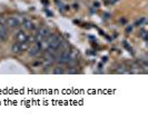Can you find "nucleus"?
Instances as JSON below:
<instances>
[{"label": "nucleus", "mask_w": 148, "mask_h": 130, "mask_svg": "<svg viewBox=\"0 0 148 130\" xmlns=\"http://www.w3.org/2000/svg\"><path fill=\"white\" fill-rule=\"evenodd\" d=\"M50 35V31L47 27H41L37 31V34L35 35V41L36 42H40L42 39H45L46 37H48Z\"/></svg>", "instance_id": "nucleus-1"}, {"label": "nucleus", "mask_w": 148, "mask_h": 130, "mask_svg": "<svg viewBox=\"0 0 148 130\" xmlns=\"http://www.w3.org/2000/svg\"><path fill=\"white\" fill-rule=\"evenodd\" d=\"M19 25H20V21L16 17H10V18H8L7 20H6V26L10 27V28H16Z\"/></svg>", "instance_id": "nucleus-2"}, {"label": "nucleus", "mask_w": 148, "mask_h": 130, "mask_svg": "<svg viewBox=\"0 0 148 130\" xmlns=\"http://www.w3.org/2000/svg\"><path fill=\"white\" fill-rule=\"evenodd\" d=\"M28 50H29V56H31V57H36V56H38V55L40 53L41 49H40L39 44L36 42L35 44H34V46H32V47L28 48Z\"/></svg>", "instance_id": "nucleus-3"}, {"label": "nucleus", "mask_w": 148, "mask_h": 130, "mask_svg": "<svg viewBox=\"0 0 148 130\" xmlns=\"http://www.w3.org/2000/svg\"><path fill=\"white\" fill-rule=\"evenodd\" d=\"M28 35L23 31V30H20V31H18L17 32V35H16V40L18 41V42H23V41H27L28 40Z\"/></svg>", "instance_id": "nucleus-4"}, {"label": "nucleus", "mask_w": 148, "mask_h": 130, "mask_svg": "<svg viewBox=\"0 0 148 130\" xmlns=\"http://www.w3.org/2000/svg\"><path fill=\"white\" fill-rule=\"evenodd\" d=\"M6 36H7V27H6V25L0 23V41L5 40Z\"/></svg>", "instance_id": "nucleus-5"}, {"label": "nucleus", "mask_w": 148, "mask_h": 130, "mask_svg": "<svg viewBox=\"0 0 148 130\" xmlns=\"http://www.w3.org/2000/svg\"><path fill=\"white\" fill-rule=\"evenodd\" d=\"M22 26H23V28L27 29V30H34L35 29V25L30 21V20H27V19H25L22 21Z\"/></svg>", "instance_id": "nucleus-6"}, {"label": "nucleus", "mask_w": 148, "mask_h": 130, "mask_svg": "<svg viewBox=\"0 0 148 130\" xmlns=\"http://www.w3.org/2000/svg\"><path fill=\"white\" fill-rule=\"evenodd\" d=\"M11 52H12V53H20V52H21L20 43L19 42L12 43V46H11Z\"/></svg>", "instance_id": "nucleus-7"}, {"label": "nucleus", "mask_w": 148, "mask_h": 130, "mask_svg": "<svg viewBox=\"0 0 148 130\" xmlns=\"http://www.w3.org/2000/svg\"><path fill=\"white\" fill-rule=\"evenodd\" d=\"M65 69L62 68V67H56L55 69H53V73L55 75H62V73H65Z\"/></svg>", "instance_id": "nucleus-8"}, {"label": "nucleus", "mask_w": 148, "mask_h": 130, "mask_svg": "<svg viewBox=\"0 0 148 130\" xmlns=\"http://www.w3.org/2000/svg\"><path fill=\"white\" fill-rule=\"evenodd\" d=\"M20 43V49H21V51H25L27 50L28 48H29V41L27 40V41H23V42H19Z\"/></svg>", "instance_id": "nucleus-9"}, {"label": "nucleus", "mask_w": 148, "mask_h": 130, "mask_svg": "<svg viewBox=\"0 0 148 130\" xmlns=\"http://www.w3.org/2000/svg\"><path fill=\"white\" fill-rule=\"evenodd\" d=\"M67 73H69V75H75V73H78V70L75 68V66H70V68L67 70Z\"/></svg>", "instance_id": "nucleus-10"}, {"label": "nucleus", "mask_w": 148, "mask_h": 130, "mask_svg": "<svg viewBox=\"0 0 148 130\" xmlns=\"http://www.w3.org/2000/svg\"><path fill=\"white\" fill-rule=\"evenodd\" d=\"M146 34H147V31H146V29H141L140 31V36L144 38V39H146Z\"/></svg>", "instance_id": "nucleus-11"}, {"label": "nucleus", "mask_w": 148, "mask_h": 130, "mask_svg": "<svg viewBox=\"0 0 148 130\" xmlns=\"http://www.w3.org/2000/svg\"><path fill=\"white\" fill-rule=\"evenodd\" d=\"M145 21H146V19H145V18H141V19H139L138 21L136 22V26H141V23Z\"/></svg>", "instance_id": "nucleus-12"}]
</instances>
